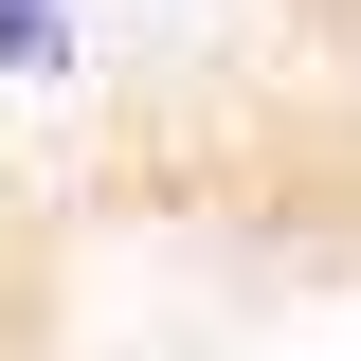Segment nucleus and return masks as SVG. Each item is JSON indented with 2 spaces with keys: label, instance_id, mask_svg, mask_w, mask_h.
<instances>
[{
  "label": "nucleus",
  "instance_id": "obj_1",
  "mask_svg": "<svg viewBox=\"0 0 361 361\" xmlns=\"http://www.w3.org/2000/svg\"><path fill=\"white\" fill-rule=\"evenodd\" d=\"M0 361H361V73L199 37L37 109L0 145Z\"/></svg>",
  "mask_w": 361,
  "mask_h": 361
}]
</instances>
